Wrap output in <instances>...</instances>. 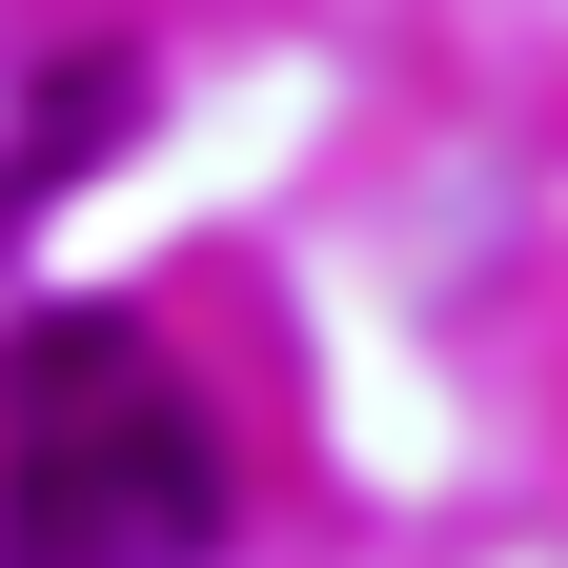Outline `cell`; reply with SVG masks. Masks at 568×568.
<instances>
[{
  "label": "cell",
  "instance_id": "1",
  "mask_svg": "<svg viewBox=\"0 0 568 568\" xmlns=\"http://www.w3.org/2000/svg\"><path fill=\"white\" fill-rule=\"evenodd\" d=\"M224 548V426L163 345L41 325L0 366V568H203Z\"/></svg>",
  "mask_w": 568,
  "mask_h": 568
}]
</instances>
